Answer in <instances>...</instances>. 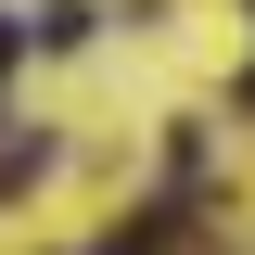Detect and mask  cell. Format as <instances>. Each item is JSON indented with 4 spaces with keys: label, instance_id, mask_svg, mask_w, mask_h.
I'll list each match as a JSON object with an SVG mask.
<instances>
[{
    "label": "cell",
    "instance_id": "obj_1",
    "mask_svg": "<svg viewBox=\"0 0 255 255\" xmlns=\"http://www.w3.org/2000/svg\"><path fill=\"white\" fill-rule=\"evenodd\" d=\"M38 166H51V140H38V128H0V204H13V191H26Z\"/></svg>",
    "mask_w": 255,
    "mask_h": 255
},
{
    "label": "cell",
    "instance_id": "obj_4",
    "mask_svg": "<svg viewBox=\"0 0 255 255\" xmlns=\"http://www.w3.org/2000/svg\"><path fill=\"white\" fill-rule=\"evenodd\" d=\"M243 102H255V77H243Z\"/></svg>",
    "mask_w": 255,
    "mask_h": 255
},
{
    "label": "cell",
    "instance_id": "obj_3",
    "mask_svg": "<svg viewBox=\"0 0 255 255\" xmlns=\"http://www.w3.org/2000/svg\"><path fill=\"white\" fill-rule=\"evenodd\" d=\"M13 51H26V26H13V13H0V64H13Z\"/></svg>",
    "mask_w": 255,
    "mask_h": 255
},
{
    "label": "cell",
    "instance_id": "obj_2",
    "mask_svg": "<svg viewBox=\"0 0 255 255\" xmlns=\"http://www.w3.org/2000/svg\"><path fill=\"white\" fill-rule=\"evenodd\" d=\"M26 38H38V51H77V38H90V0H51V13H38Z\"/></svg>",
    "mask_w": 255,
    "mask_h": 255
}]
</instances>
